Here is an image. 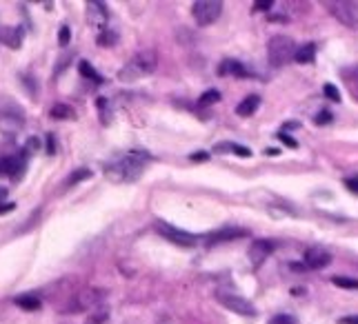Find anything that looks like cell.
Listing matches in <instances>:
<instances>
[{
    "instance_id": "6da1fadb",
    "label": "cell",
    "mask_w": 358,
    "mask_h": 324,
    "mask_svg": "<svg viewBox=\"0 0 358 324\" xmlns=\"http://www.w3.org/2000/svg\"><path fill=\"white\" fill-rule=\"evenodd\" d=\"M147 154L143 151H129L127 156H120L116 160L107 162L105 164V175L112 182H133L141 178L143 173V167H145V160H147Z\"/></svg>"
},
{
    "instance_id": "7a4b0ae2",
    "label": "cell",
    "mask_w": 358,
    "mask_h": 324,
    "mask_svg": "<svg viewBox=\"0 0 358 324\" xmlns=\"http://www.w3.org/2000/svg\"><path fill=\"white\" fill-rule=\"evenodd\" d=\"M156 67H158V53L154 49H145V51H138L131 60H127L125 67L118 71V78L125 82H131V80H138V78L154 73Z\"/></svg>"
},
{
    "instance_id": "3957f363",
    "label": "cell",
    "mask_w": 358,
    "mask_h": 324,
    "mask_svg": "<svg viewBox=\"0 0 358 324\" xmlns=\"http://www.w3.org/2000/svg\"><path fill=\"white\" fill-rule=\"evenodd\" d=\"M296 53V42L289 38V36H271L269 42H267V58L274 67H283L287 65L289 60L294 58Z\"/></svg>"
},
{
    "instance_id": "277c9868",
    "label": "cell",
    "mask_w": 358,
    "mask_h": 324,
    "mask_svg": "<svg viewBox=\"0 0 358 324\" xmlns=\"http://www.w3.org/2000/svg\"><path fill=\"white\" fill-rule=\"evenodd\" d=\"M105 296L107 293L102 289H82L69 300V304L65 307V313H80V311L96 309L102 300H105Z\"/></svg>"
},
{
    "instance_id": "5b68a950",
    "label": "cell",
    "mask_w": 358,
    "mask_h": 324,
    "mask_svg": "<svg viewBox=\"0 0 358 324\" xmlns=\"http://www.w3.org/2000/svg\"><path fill=\"white\" fill-rule=\"evenodd\" d=\"M327 9H329V14L341 24H345L349 29H358V3L336 0V3H327Z\"/></svg>"
},
{
    "instance_id": "8992f818",
    "label": "cell",
    "mask_w": 358,
    "mask_h": 324,
    "mask_svg": "<svg viewBox=\"0 0 358 324\" xmlns=\"http://www.w3.org/2000/svg\"><path fill=\"white\" fill-rule=\"evenodd\" d=\"M221 14H223V3H218V0H198L191 7V16L200 27H207V24L216 22Z\"/></svg>"
},
{
    "instance_id": "52a82bcc",
    "label": "cell",
    "mask_w": 358,
    "mask_h": 324,
    "mask_svg": "<svg viewBox=\"0 0 358 324\" xmlns=\"http://www.w3.org/2000/svg\"><path fill=\"white\" fill-rule=\"evenodd\" d=\"M216 300L223 304L225 309H229L232 313H238V315H245V317H254L256 315V309H254V304L250 300H245V298L236 296V293H216Z\"/></svg>"
},
{
    "instance_id": "ba28073f",
    "label": "cell",
    "mask_w": 358,
    "mask_h": 324,
    "mask_svg": "<svg viewBox=\"0 0 358 324\" xmlns=\"http://www.w3.org/2000/svg\"><path fill=\"white\" fill-rule=\"evenodd\" d=\"M156 231H158L165 240L178 244V247H194V244L198 242V235L187 233V231H183V229H176V227H172V224L162 222V220L156 222Z\"/></svg>"
},
{
    "instance_id": "9c48e42d",
    "label": "cell",
    "mask_w": 358,
    "mask_h": 324,
    "mask_svg": "<svg viewBox=\"0 0 358 324\" xmlns=\"http://www.w3.org/2000/svg\"><path fill=\"white\" fill-rule=\"evenodd\" d=\"M274 249H276V242L274 240H256L250 247V260H252V264L254 267H260L271 253H274Z\"/></svg>"
},
{
    "instance_id": "30bf717a",
    "label": "cell",
    "mask_w": 358,
    "mask_h": 324,
    "mask_svg": "<svg viewBox=\"0 0 358 324\" xmlns=\"http://www.w3.org/2000/svg\"><path fill=\"white\" fill-rule=\"evenodd\" d=\"M107 18H109L107 5L105 3H96V0H89V3H87V22L94 24V27H98L102 32V29H107L105 27Z\"/></svg>"
},
{
    "instance_id": "8fae6325",
    "label": "cell",
    "mask_w": 358,
    "mask_h": 324,
    "mask_svg": "<svg viewBox=\"0 0 358 324\" xmlns=\"http://www.w3.org/2000/svg\"><path fill=\"white\" fill-rule=\"evenodd\" d=\"M25 171V160L16 156H0V175L7 178H20V173Z\"/></svg>"
},
{
    "instance_id": "7c38bea8",
    "label": "cell",
    "mask_w": 358,
    "mask_h": 324,
    "mask_svg": "<svg viewBox=\"0 0 358 324\" xmlns=\"http://www.w3.org/2000/svg\"><path fill=\"white\" fill-rule=\"evenodd\" d=\"M332 262V255L320 247H312L305 251V267L307 269H323Z\"/></svg>"
},
{
    "instance_id": "4fadbf2b",
    "label": "cell",
    "mask_w": 358,
    "mask_h": 324,
    "mask_svg": "<svg viewBox=\"0 0 358 324\" xmlns=\"http://www.w3.org/2000/svg\"><path fill=\"white\" fill-rule=\"evenodd\" d=\"M25 120L18 111H0V133H16L22 129Z\"/></svg>"
},
{
    "instance_id": "5bb4252c",
    "label": "cell",
    "mask_w": 358,
    "mask_h": 324,
    "mask_svg": "<svg viewBox=\"0 0 358 324\" xmlns=\"http://www.w3.org/2000/svg\"><path fill=\"white\" fill-rule=\"evenodd\" d=\"M247 229H238V227H225L221 231H214V233L207 235L209 244H218V242H229V240H238V238H245Z\"/></svg>"
},
{
    "instance_id": "9a60e30c",
    "label": "cell",
    "mask_w": 358,
    "mask_h": 324,
    "mask_svg": "<svg viewBox=\"0 0 358 324\" xmlns=\"http://www.w3.org/2000/svg\"><path fill=\"white\" fill-rule=\"evenodd\" d=\"M0 40L11 49H18L22 42V29L20 27H5L3 32H0Z\"/></svg>"
},
{
    "instance_id": "2e32d148",
    "label": "cell",
    "mask_w": 358,
    "mask_h": 324,
    "mask_svg": "<svg viewBox=\"0 0 358 324\" xmlns=\"http://www.w3.org/2000/svg\"><path fill=\"white\" fill-rule=\"evenodd\" d=\"M258 107H260V96L252 94V96H247L245 100H240V105L236 107V113L247 118V115H254V111H256Z\"/></svg>"
},
{
    "instance_id": "e0dca14e",
    "label": "cell",
    "mask_w": 358,
    "mask_h": 324,
    "mask_svg": "<svg viewBox=\"0 0 358 324\" xmlns=\"http://www.w3.org/2000/svg\"><path fill=\"white\" fill-rule=\"evenodd\" d=\"M218 76H247V69L238 60H223V65L218 67Z\"/></svg>"
},
{
    "instance_id": "ac0fdd59",
    "label": "cell",
    "mask_w": 358,
    "mask_h": 324,
    "mask_svg": "<svg viewBox=\"0 0 358 324\" xmlns=\"http://www.w3.org/2000/svg\"><path fill=\"white\" fill-rule=\"evenodd\" d=\"M314 58H316V45H314V42L300 45L298 49H296V53H294V60H296V63H300V65L314 63Z\"/></svg>"
},
{
    "instance_id": "d6986e66",
    "label": "cell",
    "mask_w": 358,
    "mask_h": 324,
    "mask_svg": "<svg viewBox=\"0 0 358 324\" xmlns=\"http://www.w3.org/2000/svg\"><path fill=\"white\" fill-rule=\"evenodd\" d=\"M214 151H218V154H236V156H242V158H250L252 156V151L247 149V146L236 144V142H218L214 146Z\"/></svg>"
},
{
    "instance_id": "ffe728a7",
    "label": "cell",
    "mask_w": 358,
    "mask_h": 324,
    "mask_svg": "<svg viewBox=\"0 0 358 324\" xmlns=\"http://www.w3.org/2000/svg\"><path fill=\"white\" fill-rule=\"evenodd\" d=\"M14 304L25 311H36V309H40V298L34 296V293H22V296L14 298Z\"/></svg>"
},
{
    "instance_id": "44dd1931",
    "label": "cell",
    "mask_w": 358,
    "mask_h": 324,
    "mask_svg": "<svg viewBox=\"0 0 358 324\" xmlns=\"http://www.w3.org/2000/svg\"><path fill=\"white\" fill-rule=\"evenodd\" d=\"M49 115H51L53 120H71V118H76V111H74V109H71L69 105H63V102H58V105L51 107Z\"/></svg>"
},
{
    "instance_id": "7402d4cb",
    "label": "cell",
    "mask_w": 358,
    "mask_h": 324,
    "mask_svg": "<svg viewBox=\"0 0 358 324\" xmlns=\"http://www.w3.org/2000/svg\"><path fill=\"white\" fill-rule=\"evenodd\" d=\"M78 71H80V76H85L87 80H92V82H96V84H100V82H102V76L94 69L92 65L87 63V60H80V63H78Z\"/></svg>"
},
{
    "instance_id": "603a6c76",
    "label": "cell",
    "mask_w": 358,
    "mask_h": 324,
    "mask_svg": "<svg viewBox=\"0 0 358 324\" xmlns=\"http://www.w3.org/2000/svg\"><path fill=\"white\" fill-rule=\"evenodd\" d=\"M87 178H92V171L89 169H85V167H80V169H76L74 173L67 178V182H65V187L69 189V187H74V185H78V182H82V180H87Z\"/></svg>"
},
{
    "instance_id": "cb8c5ba5",
    "label": "cell",
    "mask_w": 358,
    "mask_h": 324,
    "mask_svg": "<svg viewBox=\"0 0 358 324\" xmlns=\"http://www.w3.org/2000/svg\"><path fill=\"white\" fill-rule=\"evenodd\" d=\"M116 40H118V36L114 34L112 29H102V32L98 34V45H102V47H114Z\"/></svg>"
},
{
    "instance_id": "d4e9b609",
    "label": "cell",
    "mask_w": 358,
    "mask_h": 324,
    "mask_svg": "<svg viewBox=\"0 0 358 324\" xmlns=\"http://www.w3.org/2000/svg\"><path fill=\"white\" fill-rule=\"evenodd\" d=\"M218 100H221V91H218V89H209V91H205V94L200 96L198 102L203 107H207V105H214V102H218Z\"/></svg>"
},
{
    "instance_id": "484cf974",
    "label": "cell",
    "mask_w": 358,
    "mask_h": 324,
    "mask_svg": "<svg viewBox=\"0 0 358 324\" xmlns=\"http://www.w3.org/2000/svg\"><path fill=\"white\" fill-rule=\"evenodd\" d=\"M332 282L336 286H343V289H358V280L354 278H345V276H334Z\"/></svg>"
},
{
    "instance_id": "4316f807",
    "label": "cell",
    "mask_w": 358,
    "mask_h": 324,
    "mask_svg": "<svg viewBox=\"0 0 358 324\" xmlns=\"http://www.w3.org/2000/svg\"><path fill=\"white\" fill-rule=\"evenodd\" d=\"M323 91H325V96L329 98V100H334V102H341V91H338L336 84H325Z\"/></svg>"
},
{
    "instance_id": "83f0119b",
    "label": "cell",
    "mask_w": 358,
    "mask_h": 324,
    "mask_svg": "<svg viewBox=\"0 0 358 324\" xmlns=\"http://www.w3.org/2000/svg\"><path fill=\"white\" fill-rule=\"evenodd\" d=\"M269 324H296V317L287 315V313H281V315L271 317V320H269Z\"/></svg>"
},
{
    "instance_id": "f1b7e54d",
    "label": "cell",
    "mask_w": 358,
    "mask_h": 324,
    "mask_svg": "<svg viewBox=\"0 0 358 324\" xmlns=\"http://www.w3.org/2000/svg\"><path fill=\"white\" fill-rule=\"evenodd\" d=\"M69 27H67V24H63V27H60V34H58V42L60 45H69Z\"/></svg>"
},
{
    "instance_id": "f546056e",
    "label": "cell",
    "mask_w": 358,
    "mask_h": 324,
    "mask_svg": "<svg viewBox=\"0 0 358 324\" xmlns=\"http://www.w3.org/2000/svg\"><path fill=\"white\" fill-rule=\"evenodd\" d=\"M314 122H316V125H329V122H332V111H320L316 118H314Z\"/></svg>"
},
{
    "instance_id": "4dcf8cb0",
    "label": "cell",
    "mask_w": 358,
    "mask_h": 324,
    "mask_svg": "<svg viewBox=\"0 0 358 324\" xmlns=\"http://www.w3.org/2000/svg\"><path fill=\"white\" fill-rule=\"evenodd\" d=\"M278 140H281V142H285L287 146H292V149H296V146H298V142H296V140H294L292 136H287V133H285V131L278 133Z\"/></svg>"
},
{
    "instance_id": "1f68e13d",
    "label": "cell",
    "mask_w": 358,
    "mask_h": 324,
    "mask_svg": "<svg viewBox=\"0 0 358 324\" xmlns=\"http://www.w3.org/2000/svg\"><path fill=\"white\" fill-rule=\"evenodd\" d=\"M345 187H347L351 193H356V195H358V178H349V180H345Z\"/></svg>"
},
{
    "instance_id": "d6a6232c",
    "label": "cell",
    "mask_w": 358,
    "mask_h": 324,
    "mask_svg": "<svg viewBox=\"0 0 358 324\" xmlns=\"http://www.w3.org/2000/svg\"><path fill=\"white\" fill-rule=\"evenodd\" d=\"M271 5H274L271 0H265V3H256V5H254V9H256V11H267V9H271Z\"/></svg>"
},
{
    "instance_id": "836d02e7",
    "label": "cell",
    "mask_w": 358,
    "mask_h": 324,
    "mask_svg": "<svg viewBox=\"0 0 358 324\" xmlns=\"http://www.w3.org/2000/svg\"><path fill=\"white\" fill-rule=\"evenodd\" d=\"M14 209H16V204H14V202H0V216H3V213L14 211Z\"/></svg>"
},
{
    "instance_id": "e575fe53",
    "label": "cell",
    "mask_w": 358,
    "mask_h": 324,
    "mask_svg": "<svg viewBox=\"0 0 358 324\" xmlns=\"http://www.w3.org/2000/svg\"><path fill=\"white\" fill-rule=\"evenodd\" d=\"M341 324H358V315H347V317H341L338 320Z\"/></svg>"
},
{
    "instance_id": "d590c367",
    "label": "cell",
    "mask_w": 358,
    "mask_h": 324,
    "mask_svg": "<svg viewBox=\"0 0 358 324\" xmlns=\"http://www.w3.org/2000/svg\"><path fill=\"white\" fill-rule=\"evenodd\" d=\"M47 151H49V154H56V144H53V136H51V133L47 136Z\"/></svg>"
},
{
    "instance_id": "8d00e7d4",
    "label": "cell",
    "mask_w": 358,
    "mask_h": 324,
    "mask_svg": "<svg viewBox=\"0 0 358 324\" xmlns=\"http://www.w3.org/2000/svg\"><path fill=\"white\" fill-rule=\"evenodd\" d=\"M207 158H209V154H194V156H191V160L200 162V160H207Z\"/></svg>"
},
{
    "instance_id": "74e56055",
    "label": "cell",
    "mask_w": 358,
    "mask_h": 324,
    "mask_svg": "<svg viewBox=\"0 0 358 324\" xmlns=\"http://www.w3.org/2000/svg\"><path fill=\"white\" fill-rule=\"evenodd\" d=\"M5 198H7V189H5V187H0V202H3Z\"/></svg>"
},
{
    "instance_id": "f35d334b",
    "label": "cell",
    "mask_w": 358,
    "mask_h": 324,
    "mask_svg": "<svg viewBox=\"0 0 358 324\" xmlns=\"http://www.w3.org/2000/svg\"><path fill=\"white\" fill-rule=\"evenodd\" d=\"M278 154H281L278 149H267V156H278Z\"/></svg>"
}]
</instances>
